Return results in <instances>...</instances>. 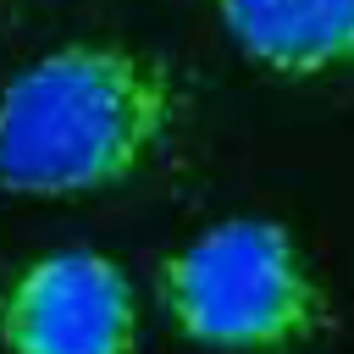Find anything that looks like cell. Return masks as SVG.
Instances as JSON below:
<instances>
[{"instance_id":"3957f363","label":"cell","mask_w":354,"mask_h":354,"mask_svg":"<svg viewBox=\"0 0 354 354\" xmlns=\"http://www.w3.org/2000/svg\"><path fill=\"white\" fill-rule=\"evenodd\" d=\"M6 354H138V293L100 249H50L0 288Z\"/></svg>"},{"instance_id":"7a4b0ae2","label":"cell","mask_w":354,"mask_h":354,"mask_svg":"<svg viewBox=\"0 0 354 354\" xmlns=\"http://www.w3.org/2000/svg\"><path fill=\"white\" fill-rule=\"evenodd\" d=\"M160 304L171 326L216 354H293L332 332V299L271 216H227L166 254Z\"/></svg>"},{"instance_id":"277c9868","label":"cell","mask_w":354,"mask_h":354,"mask_svg":"<svg viewBox=\"0 0 354 354\" xmlns=\"http://www.w3.org/2000/svg\"><path fill=\"white\" fill-rule=\"evenodd\" d=\"M227 39L277 77H332L354 66V0H216Z\"/></svg>"},{"instance_id":"6da1fadb","label":"cell","mask_w":354,"mask_h":354,"mask_svg":"<svg viewBox=\"0 0 354 354\" xmlns=\"http://www.w3.org/2000/svg\"><path fill=\"white\" fill-rule=\"evenodd\" d=\"M177 111L171 61L116 39L61 44L0 83V194L116 188L166 149Z\"/></svg>"}]
</instances>
